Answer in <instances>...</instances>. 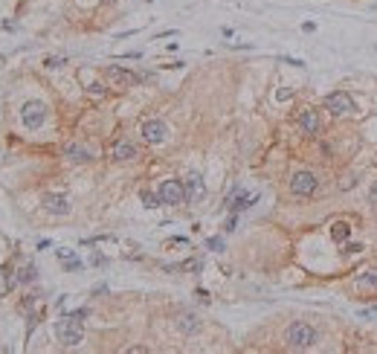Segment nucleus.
<instances>
[{"instance_id": "1", "label": "nucleus", "mask_w": 377, "mask_h": 354, "mask_svg": "<svg viewBox=\"0 0 377 354\" xmlns=\"http://www.w3.org/2000/svg\"><path fill=\"white\" fill-rule=\"evenodd\" d=\"M85 317H87V311L82 308V311H73L70 317H64V320L55 325V337H58V343H61V346L73 349V346H79V343H82V337H85L82 320H85Z\"/></svg>"}, {"instance_id": "2", "label": "nucleus", "mask_w": 377, "mask_h": 354, "mask_svg": "<svg viewBox=\"0 0 377 354\" xmlns=\"http://www.w3.org/2000/svg\"><path fill=\"white\" fill-rule=\"evenodd\" d=\"M284 340H287L290 349H310V346H316V331L308 322H293L287 328V334H284Z\"/></svg>"}, {"instance_id": "3", "label": "nucleus", "mask_w": 377, "mask_h": 354, "mask_svg": "<svg viewBox=\"0 0 377 354\" xmlns=\"http://www.w3.org/2000/svg\"><path fill=\"white\" fill-rule=\"evenodd\" d=\"M160 201L166 206H177V203L186 201V183L180 180H163L160 183Z\"/></svg>"}, {"instance_id": "4", "label": "nucleus", "mask_w": 377, "mask_h": 354, "mask_svg": "<svg viewBox=\"0 0 377 354\" xmlns=\"http://www.w3.org/2000/svg\"><path fill=\"white\" fill-rule=\"evenodd\" d=\"M20 119H23L26 128H41L44 119H47V108H44L41 102H26V105L20 108Z\"/></svg>"}, {"instance_id": "5", "label": "nucleus", "mask_w": 377, "mask_h": 354, "mask_svg": "<svg viewBox=\"0 0 377 354\" xmlns=\"http://www.w3.org/2000/svg\"><path fill=\"white\" fill-rule=\"evenodd\" d=\"M316 186H319V180H316V174H310V171H296L290 177V192L293 195H313Z\"/></svg>"}, {"instance_id": "6", "label": "nucleus", "mask_w": 377, "mask_h": 354, "mask_svg": "<svg viewBox=\"0 0 377 354\" xmlns=\"http://www.w3.org/2000/svg\"><path fill=\"white\" fill-rule=\"evenodd\" d=\"M104 76H107L110 85H116V87H131L139 82L137 73H131V70H125V67H116V64H110V67L104 70Z\"/></svg>"}, {"instance_id": "7", "label": "nucleus", "mask_w": 377, "mask_h": 354, "mask_svg": "<svg viewBox=\"0 0 377 354\" xmlns=\"http://www.w3.org/2000/svg\"><path fill=\"white\" fill-rule=\"evenodd\" d=\"M166 136H169V128H166V122H163V119H148V122L142 125V139H145V142H151V145L163 142Z\"/></svg>"}, {"instance_id": "8", "label": "nucleus", "mask_w": 377, "mask_h": 354, "mask_svg": "<svg viewBox=\"0 0 377 354\" xmlns=\"http://www.w3.org/2000/svg\"><path fill=\"white\" fill-rule=\"evenodd\" d=\"M325 108L331 111V114L343 117V114H351V111H354V102H351V96H348V93L337 90V93H331V96L325 99Z\"/></svg>"}, {"instance_id": "9", "label": "nucleus", "mask_w": 377, "mask_h": 354, "mask_svg": "<svg viewBox=\"0 0 377 354\" xmlns=\"http://www.w3.org/2000/svg\"><path fill=\"white\" fill-rule=\"evenodd\" d=\"M299 128H302L308 136H316V134H319V128H322V125H319L316 111H310V108H308V111H302V114H299Z\"/></svg>"}, {"instance_id": "10", "label": "nucleus", "mask_w": 377, "mask_h": 354, "mask_svg": "<svg viewBox=\"0 0 377 354\" xmlns=\"http://www.w3.org/2000/svg\"><path fill=\"white\" fill-rule=\"evenodd\" d=\"M44 206H47V212H52V215H67L70 212V201L64 195H47L44 198Z\"/></svg>"}, {"instance_id": "11", "label": "nucleus", "mask_w": 377, "mask_h": 354, "mask_svg": "<svg viewBox=\"0 0 377 354\" xmlns=\"http://www.w3.org/2000/svg\"><path fill=\"white\" fill-rule=\"evenodd\" d=\"M137 145L131 142V139H119L116 145H113V160H119V163H125V160H134L137 157Z\"/></svg>"}, {"instance_id": "12", "label": "nucleus", "mask_w": 377, "mask_h": 354, "mask_svg": "<svg viewBox=\"0 0 377 354\" xmlns=\"http://www.w3.org/2000/svg\"><path fill=\"white\" fill-rule=\"evenodd\" d=\"M206 195V186H203V180L197 177V174H191L186 180V201H200Z\"/></svg>"}, {"instance_id": "13", "label": "nucleus", "mask_w": 377, "mask_h": 354, "mask_svg": "<svg viewBox=\"0 0 377 354\" xmlns=\"http://www.w3.org/2000/svg\"><path fill=\"white\" fill-rule=\"evenodd\" d=\"M64 157H70L73 163H87L90 160V151H87L85 145H79V142H70V145H64Z\"/></svg>"}, {"instance_id": "14", "label": "nucleus", "mask_w": 377, "mask_h": 354, "mask_svg": "<svg viewBox=\"0 0 377 354\" xmlns=\"http://www.w3.org/2000/svg\"><path fill=\"white\" fill-rule=\"evenodd\" d=\"M177 328H180L183 334H194V331L200 328V320H197L194 314H180V317H177Z\"/></svg>"}, {"instance_id": "15", "label": "nucleus", "mask_w": 377, "mask_h": 354, "mask_svg": "<svg viewBox=\"0 0 377 354\" xmlns=\"http://www.w3.org/2000/svg\"><path fill=\"white\" fill-rule=\"evenodd\" d=\"M55 255L64 261V270H79V267H82V261L76 258V253H73V250H64V247H61V250H55Z\"/></svg>"}, {"instance_id": "16", "label": "nucleus", "mask_w": 377, "mask_h": 354, "mask_svg": "<svg viewBox=\"0 0 377 354\" xmlns=\"http://www.w3.org/2000/svg\"><path fill=\"white\" fill-rule=\"evenodd\" d=\"M256 201H258V195H244V192H241V198H235V201H229V209H232V212H241V209L253 206Z\"/></svg>"}, {"instance_id": "17", "label": "nucleus", "mask_w": 377, "mask_h": 354, "mask_svg": "<svg viewBox=\"0 0 377 354\" xmlns=\"http://www.w3.org/2000/svg\"><path fill=\"white\" fill-rule=\"evenodd\" d=\"M331 236H334V241L343 244V241H348V236H351V227H348L345 221H337V224L331 227Z\"/></svg>"}, {"instance_id": "18", "label": "nucleus", "mask_w": 377, "mask_h": 354, "mask_svg": "<svg viewBox=\"0 0 377 354\" xmlns=\"http://www.w3.org/2000/svg\"><path fill=\"white\" fill-rule=\"evenodd\" d=\"M35 276H38V270H35V264H23V267H20V273H17V282L29 285V282H35Z\"/></svg>"}, {"instance_id": "19", "label": "nucleus", "mask_w": 377, "mask_h": 354, "mask_svg": "<svg viewBox=\"0 0 377 354\" xmlns=\"http://www.w3.org/2000/svg\"><path fill=\"white\" fill-rule=\"evenodd\" d=\"M357 285L360 287H377V270H366L363 276H357Z\"/></svg>"}, {"instance_id": "20", "label": "nucleus", "mask_w": 377, "mask_h": 354, "mask_svg": "<svg viewBox=\"0 0 377 354\" xmlns=\"http://www.w3.org/2000/svg\"><path fill=\"white\" fill-rule=\"evenodd\" d=\"M139 198H142V203H145L148 209H154V206H163V201H160V195H154V192H148V189H145V192H142Z\"/></svg>"}, {"instance_id": "21", "label": "nucleus", "mask_w": 377, "mask_h": 354, "mask_svg": "<svg viewBox=\"0 0 377 354\" xmlns=\"http://www.w3.org/2000/svg\"><path fill=\"white\" fill-rule=\"evenodd\" d=\"M206 247H209V250H215V253H221V250H223V238H218V236L209 238V241H206Z\"/></svg>"}, {"instance_id": "22", "label": "nucleus", "mask_w": 377, "mask_h": 354, "mask_svg": "<svg viewBox=\"0 0 377 354\" xmlns=\"http://www.w3.org/2000/svg\"><path fill=\"white\" fill-rule=\"evenodd\" d=\"M369 203H372V206H377V180L372 183V189H369Z\"/></svg>"}, {"instance_id": "23", "label": "nucleus", "mask_w": 377, "mask_h": 354, "mask_svg": "<svg viewBox=\"0 0 377 354\" xmlns=\"http://www.w3.org/2000/svg\"><path fill=\"white\" fill-rule=\"evenodd\" d=\"M44 64H47L50 70H55V67H61V64H64V58H47Z\"/></svg>"}, {"instance_id": "24", "label": "nucleus", "mask_w": 377, "mask_h": 354, "mask_svg": "<svg viewBox=\"0 0 377 354\" xmlns=\"http://www.w3.org/2000/svg\"><path fill=\"white\" fill-rule=\"evenodd\" d=\"M360 250H363V244H348V247H345V253H348V255L360 253Z\"/></svg>"}, {"instance_id": "25", "label": "nucleus", "mask_w": 377, "mask_h": 354, "mask_svg": "<svg viewBox=\"0 0 377 354\" xmlns=\"http://www.w3.org/2000/svg\"><path fill=\"white\" fill-rule=\"evenodd\" d=\"M93 264H96V267H104V264H107V258H104V255H93Z\"/></svg>"}, {"instance_id": "26", "label": "nucleus", "mask_w": 377, "mask_h": 354, "mask_svg": "<svg viewBox=\"0 0 377 354\" xmlns=\"http://www.w3.org/2000/svg\"><path fill=\"white\" fill-rule=\"evenodd\" d=\"M90 93H96V96H99V93H104V87L102 85H90Z\"/></svg>"}]
</instances>
